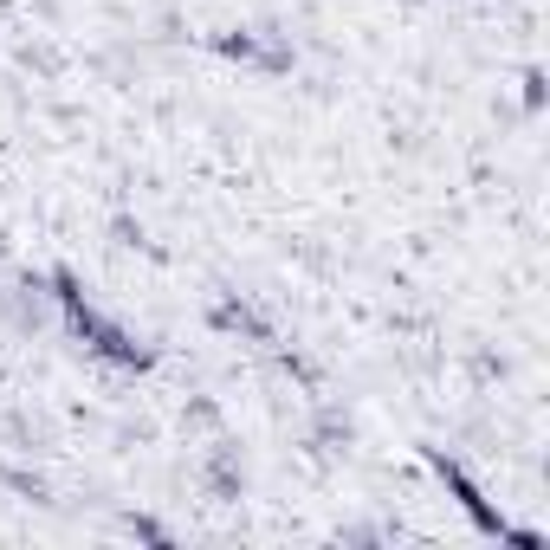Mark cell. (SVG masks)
<instances>
[{
	"mask_svg": "<svg viewBox=\"0 0 550 550\" xmlns=\"http://www.w3.org/2000/svg\"><path fill=\"white\" fill-rule=\"evenodd\" d=\"M428 460H434V473H440V479H447V486H453V499L466 505V518H473V525L486 531V538H505V531H512V525H505V518L492 512L486 499H479V486H473V479H466V473H460V466H453V460H440V453H428Z\"/></svg>",
	"mask_w": 550,
	"mask_h": 550,
	"instance_id": "6da1fadb",
	"label": "cell"
}]
</instances>
